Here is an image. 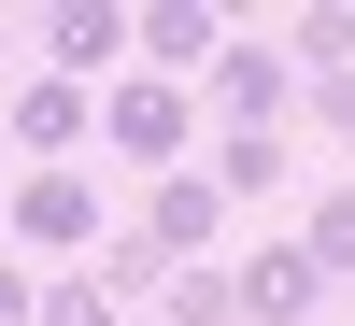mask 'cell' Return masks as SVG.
<instances>
[{"label":"cell","mask_w":355,"mask_h":326,"mask_svg":"<svg viewBox=\"0 0 355 326\" xmlns=\"http://www.w3.org/2000/svg\"><path fill=\"white\" fill-rule=\"evenodd\" d=\"M100 156H128L142 185L199 170V156H214V114H199V85H171V71H128V85H100Z\"/></svg>","instance_id":"1"},{"label":"cell","mask_w":355,"mask_h":326,"mask_svg":"<svg viewBox=\"0 0 355 326\" xmlns=\"http://www.w3.org/2000/svg\"><path fill=\"white\" fill-rule=\"evenodd\" d=\"M114 199H100V170H15V255H43V270H100L114 255Z\"/></svg>","instance_id":"2"},{"label":"cell","mask_w":355,"mask_h":326,"mask_svg":"<svg viewBox=\"0 0 355 326\" xmlns=\"http://www.w3.org/2000/svg\"><path fill=\"white\" fill-rule=\"evenodd\" d=\"M299 57H284V28H227V57L199 71V114L214 128H299Z\"/></svg>","instance_id":"3"},{"label":"cell","mask_w":355,"mask_h":326,"mask_svg":"<svg viewBox=\"0 0 355 326\" xmlns=\"http://www.w3.org/2000/svg\"><path fill=\"white\" fill-rule=\"evenodd\" d=\"M43 71L57 85H128L142 71V0H57L43 15Z\"/></svg>","instance_id":"4"},{"label":"cell","mask_w":355,"mask_h":326,"mask_svg":"<svg viewBox=\"0 0 355 326\" xmlns=\"http://www.w3.org/2000/svg\"><path fill=\"white\" fill-rule=\"evenodd\" d=\"M0 142H15L28 170H85V142H100V85H57V71H28L15 100H0Z\"/></svg>","instance_id":"5"},{"label":"cell","mask_w":355,"mask_h":326,"mask_svg":"<svg viewBox=\"0 0 355 326\" xmlns=\"http://www.w3.org/2000/svg\"><path fill=\"white\" fill-rule=\"evenodd\" d=\"M214 227H227V185H214V170H171V185H142L128 242H157L171 270H199V255H214Z\"/></svg>","instance_id":"6"},{"label":"cell","mask_w":355,"mask_h":326,"mask_svg":"<svg viewBox=\"0 0 355 326\" xmlns=\"http://www.w3.org/2000/svg\"><path fill=\"white\" fill-rule=\"evenodd\" d=\"M227 28H242V0H142V71L199 85V71L227 57Z\"/></svg>","instance_id":"7"},{"label":"cell","mask_w":355,"mask_h":326,"mask_svg":"<svg viewBox=\"0 0 355 326\" xmlns=\"http://www.w3.org/2000/svg\"><path fill=\"white\" fill-rule=\"evenodd\" d=\"M227 270H242V326H299V312L341 298V284L299 255V227H284V242H256V255H227Z\"/></svg>","instance_id":"8"},{"label":"cell","mask_w":355,"mask_h":326,"mask_svg":"<svg viewBox=\"0 0 355 326\" xmlns=\"http://www.w3.org/2000/svg\"><path fill=\"white\" fill-rule=\"evenodd\" d=\"M199 170H214L227 199H284V185H299V128H214Z\"/></svg>","instance_id":"9"},{"label":"cell","mask_w":355,"mask_h":326,"mask_svg":"<svg viewBox=\"0 0 355 326\" xmlns=\"http://www.w3.org/2000/svg\"><path fill=\"white\" fill-rule=\"evenodd\" d=\"M284 57H299V85L355 71V0H299V15H284Z\"/></svg>","instance_id":"10"},{"label":"cell","mask_w":355,"mask_h":326,"mask_svg":"<svg viewBox=\"0 0 355 326\" xmlns=\"http://www.w3.org/2000/svg\"><path fill=\"white\" fill-rule=\"evenodd\" d=\"M157 326H242V270H227V255L171 270V284H157Z\"/></svg>","instance_id":"11"},{"label":"cell","mask_w":355,"mask_h":326,"mask_svg":"<svg viewBox=\"0 0 355 326\" xmlns=\"http://www.w3.org/2000/svg\"><path fill=\"white\" fill-rule=\"evenodd\" d=\"M299 255L327 284H355V185H313V213H299Z\"/></svg>","instance_id":"12"},{"label":"cell","mask_w":355,"mask_h":326,"mask_svg":"<svg viewBox=\"0 0 355 326\" xmlns=\"http://www.w3.org/2000/svg\"><path fill=\"white\" fill-rule=\"evenodd\" d=\"M299 114H313V128H341V142H355V71H327V85H313Z\"/></svg>","instance_id":"13"},{"label":"cell","mask_w":355,"mask_h":326,"mask_svg":"<svg viewBox=\"0 0 355 326\" xmlns=\"http://www.w3.org/2000/svg\"><path fill=\"white\" fill-rule=\"evenodd\" d=\"M0 255H15V185H0Z\"/></svg>","instance_id":"14"},{"label":"cell","mask_w":355,"mask_h":326,"mask_svg":"<svg viewBox=\"0 0 355 326\" xmlns=\"http://www.w3.org/2000/svg\"><path fill=\"white\" fill-rule=\"evenodd\" d=\"M0 71H15V28H0Z\"/></svg>","instance_id":"15"},{"label":"cell","mask_w":355,"mask_h":326,"mask_svg":"<svg viewBox=\"0 0 355 326\" xmlns=\"http://www.w3.org/2000/svg\"><path fill=\"white\" fill-rule=\"evenodd\" d=\"M128 326H157V312H128Z\"/></svg>","instance_id":"16"}]
</instances>
